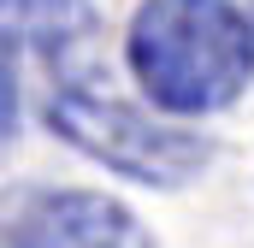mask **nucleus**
<instances>
[{
  "label": "nucleus",
  "mask_w": 254,
  "mask_h": 248,
  "mask_svg": "<svg viewBox=\"0 0 254 248\" xmlns=\"http://www.w3.org/2000/svg\"><path fill=\"white\" fill-rule=\"evenodd\" d=\"M130 71L172 119L219 113L254 77V30L231 0H142L130 18Z\"/></svg>",
  "instance_id": "obj_1"
},
{
  "label": "nucleus",
  "mask_w": 254,
  "mask_h": 248,
  "mask_svg": "<svg viewBox=\"0 0 254 248\" xmlns=\"http://www.w3.org/2000/svg\"><path fill=\"white\" fill-rule=\"evenodd\" d=\"M48 124L71 148H83L89 160H101L107 172L136 178V184L172 189V184H190L207 166V142L195 130L160 124L148 113H136V107H125L119 95L83 89V83H60L48 95Z\"/></svg>",
  "instance_id": "obj_2"
},
{
  "label": "nucleus",
  "mask_w": 254,
  "mask_h": 248,
  "mask_svg": "<svg viewBox=\"0 0 254 248\" xmlns=\"http://www.w3.org/2000/svg\"><path fill=\"white\" fill-rule=\"evenodd\" d=\"M0 248H148V231L89 189H12L0 195Z\"/></svg>",
  "instance_id": "obj_3"
},
{
  "label": "nucleus",
  "mask_w": 254,
  "mask_h": 248,
  "mask_svg": "<svg viewBox=\"0 0 254 248\" xmlns=\"http://www.w3.org/2000/svg\"><path fill=\"white\" fill-rule=\"evenodd\" d=\"M0 24L42 48H60L89 30V0H0Z\"/></svg>",
  "instance_id": "obj_4"
},
{
  "label": "nucleus",
  "mask_w": 254,
  "mask_h": 248,
  "mask_svg": "<svg viewBox=\"0 0 254 248\" xmlns=\"http://www.w3.org/2000/svg\"><path fill=\"white\" fill-rule=\"evenodd\" d=\"M12 130H18V71H12L6 36H0V148L12 142Z\"/></svg>",
  "instance_id": "obj_5"
}]
</instances>
